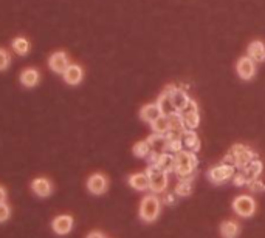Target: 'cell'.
<instances>
[{"mask_svg":"<svg viewBox=\"0 0 265 238\" xmlns=\"http://www.w3.org/2000/svg\"><path fill=\"white\" fill-rule=\"evenodd\" d=\"M198 166V158L194 151L181 150L175 155V167L174 172L180 180H189Z\"/></svg>","mask_w":265,"mask_h":238,"instance_id":"obj_1","label":"cell"},{"mask_svg":"<svg viewBox=\"0 0 265 238\" xmlns=\"http://www.w3.org/2000/svg\"><path fill=\"white\" fill-rule=\"evenodd\" d=\"M253 160H256V153L248 145L234 144L227 153L225 160H223V164H230V166H234L236 169L243 170Z\"/></svg>","mask_w":265,"mask_h":238,"instance_id":"obj_2","label":"cell"},{"mask_svg":"<svg viewBox=\"0 0 265 238\" xmlns=\"http://www.w3.org/2000/svg\"><path fill=\"white\" fill-rule=\"evenodd\" d=\"M160 210H161V203L155 195H146V197L141 200L140 216L143 221H146V223L155 221L160 215Z\"/></svg>","mask_w":265,"mask_h":238,"instance_id":"obj_3","label":"cell"},{"mask_svg":"<svg viewBox=\"0 0 265 238\" xmlns=\"http://www.w3.org/2000/svg\"><path fill=\"white\" fill-rule=\"evenodd\" d=\"M146 175L149 178V189L154 193H161L165 192L168 187V173L163 172L154 166H149L146 169Z\"/></svg>","mask_w":265,"mask_h":238,"instance_id":"obj_4","label":"cell"},{"mask_svg":"<svg viewBox=\"0 0 265 238\" xmlns=\"http://www.w3.org/2000/svg\"><path fill=\"white\" fill-rule=\"evenodd\" d=\"M236 173V167L234 166H230V164H220V166H216L213 169L208 170L207 173V178L213 183V184H223L227 183L228 180H233Z\"/></svg>","mask_w":265,"mask_h":238,"instance_id":"obj_5","label":"cell"},{"mask_svg":"<svg viewBox=\"0 0 265 238\" xmlns=\"http://www.w3.org/2000/svg\"><path fill=\"white\" fill-rule=\"evenodd\" d=\"M233 210L243 218H248L256 212V201L248 195H239L233 200Z\"/></svg>","mask_w":265,"mask_h":238,"instance_id":"obj_6","label":"cell"},{"mask_svg":"<svg viewBox=\"0 0 265 238\" xmlns=\"http://www.w3.org/2000/svg\"><path fill=\"white\" fill-rule=\"evenodd\" d=\"M183 124L186 130H195L200 125V115H198V105L194 99H191L186 105V108L180 113Z\"/></svg>","mask_w":265,"mask_h":238,"instance_id":"obj_7","label":"cell"},{"mask_svg":"<svg viewBox=\"0 0 265 238\" xmlns=\"http://www.w3.org/2000/svg\"><path fill=\"white\" fill-rule=\"evenodd\" d=\"M236 71L240 79L250 81L256 74V62H253L248 56H243L236 63Z\"/></svg>","mask_w":265,"mask_h":238,"instance_id":"obj_8","label":"cell"},{"mask_svg":"<svg viewBox=\"0 0 265 238\" xmlns=\"http://www.w3.org/2000/svg\"><path fill=\"white\" fill-rule=\"evenodd\" d=\"M69 65H70V59L65 51H56L48 59V67L57 74H64V71L69 68Z\"/></svg>","mask_w":265,"mask_h":238,"instance_id":"obj_9","label":"cell"},{"mask_svg":"<svg viewBox=\"0 0 265 238\" xmlns=\"http://www.w3.org/2000/svg\"><path fill=\"white\" fill-rule=\"evenodd\" d=\"M172 87L174 85H168L166 89L163 90V93L158 96L157 102H155L158 105V108H160L161 116H171V115L177 113L174 105H172V101H171V90H172Z\"/></svg>","mask_w":265,"mask_h":238,"instance_id":"obj_10","label":"cell"},{"mask_svg":"<svg viewBox=\"0 0 265 238\" xmlns=\"http://www.w3.org/2000/svg\"><path fill=\"white\" fill-rule=\"evenodd\" d=\"M109 187L107 177L103 173H93V175L87 180V189L93 195H103Z\"/></svg>","mask_w":265,"mask_h":238,"instance_id":"obj_11","label":"cell"},{"mask_svg":"<svg viewBox=\"0 0 265 238\" xmlns=\"http://www.w3.org/2000/svg\"><path fill=\"white\" fill-rule=\"evenodd\" d=\"M169 119V132L166 133V138H180L183 136V133L186 132V127L183 124V119L180 116V113H174L171 116H168Z\"/></svg>","mask_w":265,"mask_h":238,"instance_id":"obj_12","label":"cell"},{"mask_svg":"<svg viewBox=\"0 0 265 238\" xmlns=\"http://www.w3.org/2000/svg\"><path fill=\"white\" fill-rule=\"evenodd\" d=\"M171 101H172V105L175 108V112L181 113L186 108V105L191 101V98L188 96L186 92H183L181 89H177V87L174 85L172 90H171Z\"/></svg>","mask_w":265,"mask_h":238,"instance_id":"obj_13","label":"cell"},{"mask_svg":"<svg viewBox=\"0 0 265 238\" xmlns=\"http://www.w3.org/2000/svg\"><path fill=\"white\" fill-rule=\"evenodd\" d=\"M51 227L57 235H67L73 229V218L70 215H59L53 220Z\"/></svg>","mask_w":265,"mask_h":238,"instance_id":"obj_14","label":"cell"},{"mask_svg":"<svg viewBox=\"0 0 265 238\" xmlns=\"http://www.w3.org/2000/svg\"><path fill=\"white\" fill-rule=\"evenodd\" d=\"M62 76L69 85H78V84H81V81H83V77H84V71L78 63H70L69 68L64 71Z\"/></svg>","mask_w":265,"mask_h":238,"instance_id":"obj_15","label":"cell"},{"mask_svg":"<svg viewBox=\"0 0 265 238\" xmlns=\"http://www.w3.org/2000/svg\"><path fill=\"white\" fill-rule=\"evenodd\" d=\"M247 56L256 63L265 62V45H263V42L253 40L247 48Z\"/></svg>","mask_w":265,"mask_h":238,"instance_id":"obj_16","label":"cell"},{"mask_svg":"<svg viewBox=\"0 0 265 238\" xmlns=\"http://www.w3.org/2000/svg\"><path fill=\"white\" fill-rule=\"evenodd\" d=\"M31 189H33V192L37 195V197L44 198V197H50V195H51L53 186H51V183L47 178H36L31 183Z\"/></svg>","mask_w":265,"mask_h":238,"instance_id":"obj_17","label":"cell"},{"mask_svg":"<svg viewBox=\"0 0 265 238\" xmlns=\"http://www.w3.org/2000/svg\"><path fill=\"white\" fill-rule=\"evenodd\" d=\"M146 141H148V144L151 147V151H155V153H165V151H166V147H168L166 135L152 133Z\"/></svg>","mask_w":265,"mask_h":238,"instance_id":"obj_18","label":"cell"},{"mask_svg":"<svg viewBox=\"0 0 265 238\" xmlns=\"http://www.w3.org/2000/svg\"><path fill=\"white\" fill-rule=\"evenodd\" d=\"M154 167L163 170V172H174V167H175V155L169 153V151H165V153H160L158 155V160L157 163L154 164Z\"/></svg>","mask_w":265,"mask_h":238,"instance_id":"obj_19","label":"cell"},{"mask_svg":"<svg viewBox=\"0 0 265 238\" xmlns=\"http://www.w3.org/2000/svg\"><path fill=\"white\" fill-rule=\"evenodd\" d=\"M181 142H183L185 150L194 151V153L200 150V139H198V135L194 132V130H186L181 136Z\"/></svg>","mask_w":265,"mask_h":238,"instance_id":"obj_20","label":"cell"},{"mask_svg":"<svg viewBox=\"0 0 265 238\" xmlns=\"http://www.w3.org/2000/svg\"><path fill=\"white\" fill-rule=\"evenodd\" d=\"M129 186L135 190H148L149 189V178L146 175V172L145 173H134V175L129 177Z\"/></svg>","mask_w":265,"mask_h":238,"instance_id":"obj_21","label":"cell"},{"mask_svg":"<svg viewBox=\"0 0 265 238\" xmlns=\"http://www.w3.org/2000/svg\"><path fill=\"white\" fill-rule=\"evenodd\" d=\"M140 116H141V119L145 121V122L152 124L155 119H158L161 116V113H160V108H158L157 104H146L145 107L141 108Z\"/></svg>","mask_w":265,"mask_h":238,"instance_id":"obj_22","label":"cell"},{"mask_svg":"<svg viewBox=\"0 0 265 238\" xmlns=\"http://www.w3.org/2000/svg\"><path fill=\"white\" fill-rule=\"evenodd\" d=\"M39 79H40V74L36 68H27L20 74V82H22V85L27 87V89L36 87L39 84Z\"/></svg>","mask_w":265,"mask_h":238,"instance_id":"obj_23","label":"cell"},{"mask_svg":"<svg viewBox=\"0 0 265 238\" xmlns=\"http://www.w3.org/2000/svg\"><path fill=\"white\" fill-rule=\"evenodd\" d=\"M262 170H263V164L262 161L259 160H253L245 169H243V173L247 175L248 178V183L254 181V180H259V177L262 175Z\"/></svg>","mask_w":265,"mask_h":238,"instance_id":"obj_24","label":"cell"},{"mask_svg":"<svg viewBox=\"0 0 265 238\" xmlns=\"http://www.w3.org/2000/svg\"><path fill=\"white\" fill-rule=\"evenodd\" d=\"M220 230V235L222 238H237L239 235V224L233 220H227V221H223L219 227Z\"/></svg>","mask_w":265,"mask_h":238,"instance_id":"obj_25","label":"cell"},{"mask_svg":"<svg viewBox=\"0 0 265 238\" xmlns=\"http://www.w3.org/2000/svg\"><path fill=\"white\" fill-rule=\"evenodd\" d=\"M152 132L157 133V135H166L169 132V119L168 116H160L158 119H155L152 124Z\"/></svg>","mask_w":265,"mask_h":238,"instance_id":"obj_26","label":"cell"},{"mask_svg":"<svg viewBox=\"0 0 265 238\" xmlns=\"http://www.w3.org/2000/svg\"><path fill=\"white\" fill-rule=\"evenodd\" d=\"M13 50L19 54V56H25V54H28V51H30V42L25 39V37H16L14 40H13Z\"/></svg>","mask_w":265,"mask_h":238,"instance_id":"obj_27","label":"cell"},{"mask_svg":"<svg viewBox=\"0 0 265 238\" xmlns=\"http://www.w3.org/2000/svg\"><path fill=\"white\" fill-rule=\"evenodd\" d=\"M132 151H134V155H135L137 158H148L149 153H151V147H149L148 141H138V142L134 145Z\"/></svg>","mask_w":265,"mask_h":238,"instance_id":"obj_28","label":"cell"},{"mask_svg":"<svg viewBox=\"0 0 265 238\" xmlns=\"http://www.w3.org/2000/svg\"><path fill=\"white\" fill-rule=\"evenodd\" d=\"M192 190L191 181L189 180H180L178 184L175 186V195H180V197H186Z\"/></svg>","mask_w":265,"mask_h":238,"instance_id":"obj_29","label":"cell"},{"mask_svg":"<svg viewBox=\"0 0 265 238\" xmlns=\"http://www.w3.org/2000/svg\"><path fill=\"white\" fill-rule=\"evenodd\" d=\"M185 150V147H183V142L180 138H168V147H166V151H169V153L172 155H177L178 151Z\"/></svg>","mask_w":265,"mask_h":238,"instance_id":"obj_30","label":"cell"},{"mask_svg":"<svg viewBox=\"0 0 265 238\" xmlns=\"http://www.w3.org/2000/svg\"><path fill=\"white\" fill-rule=\"evenodd\" d=\"M233 183H234V186H237V187L248 186V178H247L245 173H243V170H240V172H236V173H234V177H233Z\"/></svg>","mask_w":265,"mask_h":238,"instance_id":"obj_31","label":"cell"},{"mask_svg":"<svg viewBox=\"0 0 265 238\" xmlns=\"http://www.w3.org/2000/svg\"><path fill=\"white\" fill-rule=\"evenodd\" d=\"M10 54L4 50V48H0V71H4L10 67Z\"/></svg>","mask_w":265,"mask_h":238,"instance_id":"obj_32","label":"cell"},{"mask_svg":"<svg viewBox=\"0 0 265 238\" xmlns=\"http://www.w3.org/2000/svg\"><path fill=\"white\" fill-rule=\"evenodd\" d=\"M10 213H11V209L7 203L0 204V223H5L10 218Z\"/></svg>","mask_w":265,"mask_h":238,"instance_id":"obj_33","label":"cell"},{"mask_svg":"<svg viewBox=\"0 0 265 238\" xmlns=\"http://www.w3.org/2000/svg\"><path fill=\"white\" fill-rule=\"evenodd\" d=\"M248 187H250V190H251V192H254V193L265 192V184H263L260 180H254V181L248 183Z\"/></svg>","mask_w":265,"mask_h":238,"instance_id":"obj_34","label":"cell"},{"mask_svg":"<svg viewBox=\"0 0 265 238\" xmlns=\"http://www.w3.org/2000/svg\"><path fill=\"white\" fill-rule=\"evenodd\" d=\"M5 201H7V190L5 187L0 186V204H4Z\"/></svg>","mask_w":265,"mask_h":238,"instance_id":"obj_35","label":"cell"},{"mask_svg":"<svg viewBox=\"0 0 265 238\" xmlns=\"http://www.w3.org/2000/svg\"><path fill=\"white\" fill-rule=\"evenodd\" d=\"M87 238H106V236L101 233V232H92V233L87 235Z\"/></svg>","mask_w":265,"mask_h":238,"instance_id":"obj_36","label":"cell"}]
</instances>
